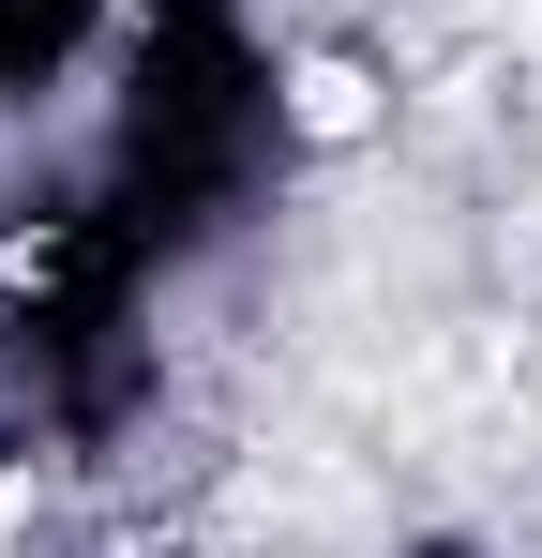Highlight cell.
<instances>
[{
    "mask_svg": "<svg viewBox=\"0 0 542 558\" xmlns=\"http://www.w3.org/2000/svg\"><path fill=\"white\" fill-rule=\"evenodd\" d=\"M286 121H301V136H361V121H377V76H361V61H301V76H286Z\"/></svg>",
    "mask_w": 542,
    "mask_h": 558,
    "instance_id": "1",
    "label": "cell"
}]
</instances>
